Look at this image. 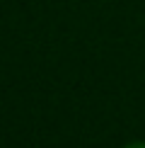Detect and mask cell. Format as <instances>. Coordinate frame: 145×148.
Listing matches in <instances>:
<instances>
[{
    "label": "cell",
    "mask_w": 145,
    "mask_h": 148,
    "mask_svg": "<svg viewBox=\"0 0 145 148\" xmlns=\"http://www.w3.org/2000/svg\"><path fill=\"white\" fill-rule=\"evenodd\" d=\"M123 148H145V141H133V143H126Z\"/></svg>",
    "instance_id": "6da1fadb"
}]
</instances>
